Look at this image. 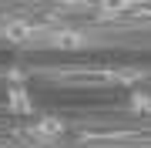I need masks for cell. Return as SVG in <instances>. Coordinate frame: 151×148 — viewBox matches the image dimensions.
Wrapping results in <instances>:
<instances>
[{"instance_id":"obj_1","label":"cell","mask_w":151,"mask_h":148,"mask_svg":"<svg viewBox=\"0 0 151 148\" xmlns=\"http://www.w3.org/2000/svg\"><path fill=\"white\" fill-rule=\"evenodd\" d=\"M57 135H64V121L57 118H40L34 125V138H57Z\"/></svg>"},{"instance_id":"obj_2","label":"cell","mask_w":151,"mask_h":148,"mask_svg":"<svg viewBox=\"0 0 151 148\" xmlns=\"http://www.w3.org/2000/svg\"><path fill=\"white\" fill-rule=\"evenodd\" d=\"M34 34H37L34 24H24V20H10V24L4 27V37H7V40H30Z\"/></svg>"},{"instance_id":"obj_3","label":"cell","mask_w":151,"mask_h":148,"mask_svg":"<svg viewBox=\"0 0 151 148\" xmlns=\"http://www.w3.org/2000/svg\"><path fill=\"white\" fill-rule=\"evenodd\" d=\"M138 7H141V0H101L104 14H131V10H138Z\"/></svg>"},{"instance_id":"obj_4","label":"cell","mask_w":151,"mask_h":148,"mask_svg":"<svg viewBox=\"0 0 151 148\" xmlns=\"http://www.w3.org/2000/svg\"><path fill=\"white\" fill-rule=\"evenodd\" d=\"M54 44L64 47V51H77V47L84 44V37H81V34H74V30H60V34H54Z\"/></svg>"},{"instance_id":"obj_5","label":"cell","mask_w":151,"mask_h":148,"mask_svg":"<svg viewBox=\"0 0 151 148\" xmlns=\"http://www.w3.org/2000/svg\"><path fill=\"white\" fill-rule=\"evenodd\" d=\"M7 98H10V108H14V111H30V101H27V94H24L20 88H10Z\"/></svg>"},{"instance_id":"obj_6","label":"cell","mask_w":151,"mask_h":148,"mask_svg":"<svg viewBox=\"0 0 151 148\" xmlns=\"http://www.w3.org/2000/svg\"><path fill=\"white\" fill-rule=\"evenodd\" d=\"M131 108H138V111H151V94H134Z\"/></svg>"}]
</instances>
